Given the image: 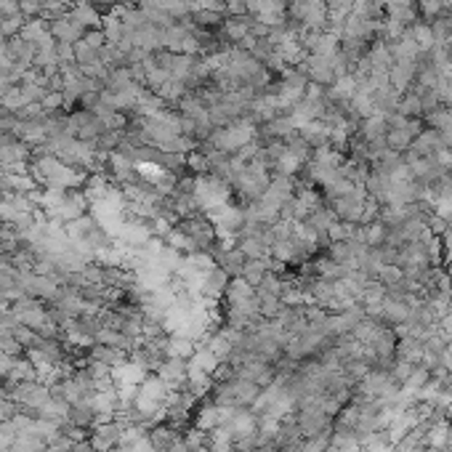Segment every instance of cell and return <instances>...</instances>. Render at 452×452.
<instances>
[{"mask_svg": "<svg viewBox=\"0 0 452 452\" xmlns=\"http://www.w3.org/2000/svg\"><path fill=\"white\" fill-rule=\"evenodd\" d=\"M415 75H418V61H394L391 72H389V83L399 93H407L415 85Z\"/></svg>", "mask_w": 452, "mask_h": 452, "instance_id": "obj_1", "label": "cell"}, {"mask_svg": "<svg viewBox=\"0 0 452 452\" xmlns=\"http://www.w3.org/2000/svg\"><path fill=\"white\" fill-rule=\"evenodd\" d=\"M245 263H248V258H245V253H242L237 245H231V248H224L221 256L216 258V266H221V269L229 274L231 280H234V277H240L242 269H245Z\"/></svg>", "mask_w": 452, "mask_h": 452, "instance_id": "obj_2", "label": "cell"}, {"mask_svg": "<svg viewBox=\"0 0 452 452\" xmlns=\"http://www.w3.org/2000/svg\"><path fill=\"white\" fill-rule=\"evenodd\" d=\"M439 149H442V139H439V131H433V128H423L410 147V152H415L418 157H431Z\"/></svg>", "mask_w": 452, "mask_h": 452, "instance_id": "obj_3", "label": "cell"}, {"mask_svg": "<svg viewBox=\"0 0 452 452\" xmlns=\"http://www.w3.org/2000/svg\"><path fill=\"white\" fill-rule=\"evenodd\" d=\"M407 35L418 43V48L421 51H431L433 46H436V38H433V32H431V24H429L426 19L415 21L410 30H407Z\"/></svg>", "mask_w": 452, "mask_h": 452, "instance_id": "obj_4", "label": "cell"}, {"mask_svg": "<svg viewBox=\"0 0 452 452\" xmlns=\"http://www.w3.org/2000/svg\"><path fill=\"white\" fill-rule=\"evenodd\" d=\"M396 112L402 115V117H423V104H421V96H418V90L410 88L407 93L399 96V104H396Z\"/></svg>", "mask_w": 452, "mask_h": 452, "instance_id": "obj_5", "label": "cell"}, {"mask_svg": "<svg viewBox=\"0 0 452 452\" xmlns=\"http://www.w3.org/2000/svg\"><path fill=\"white\" fill-rule=\"evenodd\" d=\"M16 14H21L19 0H0V19L3 16H16Z\"/></svg>", "mask_w": 452, "mask_h": 452, "instance_id": "obj_6", "label": "cell"}, {"mask_svg": "<svg viewBox=\"0 0 452 452\" xmlns=\"http://www.w3.org/2000/svg\"><path fill=\"white\" fill-rule=\"evenodd\" d=\"M3 229H6V221H3V219H0V231H3Z\"/></svg>", "mask_w": 452, "mask_h": 452, "instance_id": "obj_7", "label": "cell"}]
</instances>
